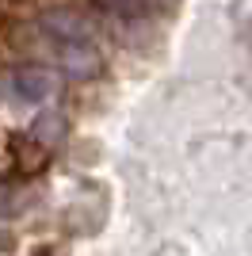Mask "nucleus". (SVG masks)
I'll use <instances>...</instances> for the list:
<instances>
[{
  "instance_id": "obj_3",
  "label": "nucleus",
  "mask_w": 252,
  "mask_h": 256,
  "mask_svg": "<svg viewBox=\"0 0 252 256\" xmlns=\"http://www.w3.org/2000/svg\"><path fill=\"white\" fill-rule=\"evenodd\" d=\"M42 31L50 34L54 42H69V38H84L88 34V23L76 12H46L42 16Z\"/></svg>"
},
{
  "instance_id": "obj_4",
  "label": "nucleus",
  "mask_w": 252,
  "mask_h": 256,
  "mask_svg": "<svg viewBox=\"0 0 252 256\" xmlns=\"http://www.w3.org/2000/svg\"><path fill=\"white\" fill-rule=\"evenodd\" d=\"M62 138H65V118L58 115V111H42V115L31 122V142L42 146V150L62 146Z\"/></svg>"
},
{
  "instance_id": "obj_1",
  "label": "nucleus",
  "mask_w": 252,
  "mask_h": 256,
  "mask_svg": "<svg viewBox=\"0 0 252 256\" xmlns=\"http://www.w3.org/2000/svg\"><path fill=\"white\" fill-rule=\"evenodd\" d=\"M58 73L46 69V65H16L4 73V92H8L12 104L20 107H38L46 100L58 96Z\"/></svg>"
},
{
  "instance_id": "obj_2",
  "label": "nucleus",
  "mask_w": 252,
  "mask_h": 256,
  "mask_svg": "<svg viewBox=\"0 0 252 256\" xmlns=\"http://www.w3.org/2000/svg\"><path fill=\"white\" fill-rule=\"evenodd\" d=\"M58 65L69 80H92L100 69H104V58L96 50L92 34L84 38H69V42H58Z\"/></svg>"
}]
</instances>
